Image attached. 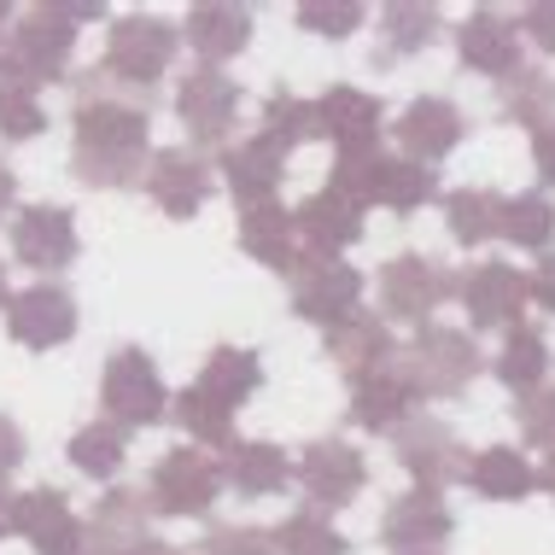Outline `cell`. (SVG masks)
Wrapping results in <instances>:
<instances>
[{
	"label": "cell",
	"mask_w": 555,
	"mask_h": 555,
	"mask_svg": "<svg viewBox=\"0 0 555 555\" xmlns=\"http://www.w3.org/2000/svg\"><path fill=\"white\" fill-rule=\"evenodd\" d=\"M433 199H439V176H433L427 164H415V158H392V153H386L374 205H386V211H398V217H415Z\"/></svg>",
	"instance_id": "d590c367"
},
{
	"label": "cell",
	"mask_w": 555,
	"mask_h": 555,
	"mask_svg": "<svg viewBox=\"0 0 555 555\" xmlns=\"http://www.w3.org/2000/svg\"><path fill=\"white\" fill-rule=\"evenodd\" d=\"M498 112L508 117V124H520V129H544L555 117V77L544 65H520L515 77L503 82Z\"/></svg>",
	"instance_id": "e575fe53"
},
{
	"label": "cell",
	"mask_w": 555,
	"mask_h": 555,
	"mask_svg": "<svg viewBox=\"0 0 555 555\" xmlns=\"http://www.w3.org/2000/svg\"><path fill=\"white\" fill-rule=\"evenodd\" d=\"M269 538H275V555H345L351 550L322 508H293L281 527H269Z\"/></svg>",
	"instance_id": "f35d334b"
},
{
	"label": "cell",
	"mask_w": 555,
	"mask_h": 555,
	"mask_svg": "<svg viewBox=\"0 0 555 555\" xmlns=\"http://www.w3.org/2000/svg\"><path fill=\"white\" fill-rule=\"evenodd\" d=\"M12 532L29 538L41 555L59 550V544H70V538L82 532V520H77V508H70V498L59 486H29L12 498Z\"/></svg>",
	"instance_id": "484cf974"
},
{
	"label": "cell",
	"mask_w": 555,
	"mask_h": 555,
	"mask_svg": "<svg viewBox=\"0 0 555 555\" xmlns=\"http://www.w3.org/2000/svg\"><path fill=\"white\" fill-rule=\"evenodd\" d=\"M153 527V503H146V486H117L94 503V515L82 520V544L94 555H134L146 544Z\"/></svg>",
	"instance_id": "d6986e66"
},
{
	"label": "cell",
	"mask_w": 555,
	"mask_h": 555,
	"mask_svg": "<svg viewBox=\"0 0 555 555\" xmlns=\"http://www.w3.org/2000/svg\"><path fill=\"white\" fill-rule=\"evenodd\" d=\"M532 170H538L544 188H555V117L544 129H532Z\"/></svg>",
	"instance_id": "681fc988"
},
{
	"label": "cell",
	"mask_w": 555,
	"mask_h": 555,
	"mask_svg": "<svg viewBox=\"0 0 555 555\" xmlns=\"http://www.w3.org/2000/svg\"><path fill=\"white\" fill-rule=\"evenodd\" d=\"M538 486H544L550 498H555V450H550V456H544V468H538Z\"/></svg>",
	"instance_id": "816d5d0a"
},
{
	"label": "cell",
	"mask_w": 555,
	"mask_h": 555,
	"mask_svg": "<svg viewBox=\"0 0 555 555\" xmlns=\"http://www.w3.org/2000/svg\"><path fill=\"white\" fill-rule=\"evenodd\" d=\"M65 456H70V468L88 474V479H117V474H124V462H129V433L100 415V422H88V427L70 433Z\"/></svg>",
	"instance_id": "836d02e7"
},
{
	"label": "cell",
	"mask_w": 555,
	"mask_h": 555,
	"mask_svg": "<svg viewBox=\"0 0 555 555\" xmlns=\"http://www.w3.org/2000/svg\"><path fill=\"white\" fill-rule=\"evenodd\" d=\"M176 48H182V29L153 18V12H124L106 36V59L100 70H112L117 82H134V88H153L164 70L176 65Z\"/></svg>",
	"instance_id": "9c48e42d"
},
{
	"label": "cell",
	"mask_w": 555,
	"mask_h": 555,
	"mask_svg": "<svg viewBox=\"0 0 555 555\" xmlns=\"http://www.w3.org/2000/svg\"><path fill=\"white\" fill-rule=\"evenodd\" d=\"M450 298H456V269H444L427 251H398V258L380 263V310L392 322L427 327Z\"/></svg>",
	"instance_id": "52a82bcc"
},
{
	"label": "cell",
	"mask_w": 555,
	"mask_h": 555,
	"mask_svg": "<svg viewBox=\"0 0 555 555\" xmlns=\"http://www.w3.org/2000/svg\"><path fill=\"white\" fill-rule=\"evenodd\" d=\"M363 269H351L345 258H322V251H298L287 263V298H293V317L334 327L351 310H363Z\"/></svg>",
	"instance_id": "8992f818"
},
{
	"label": "cell",
	"mask_w": 555,
	"mask_h": 555,
	"mask_svg": "<svg viewBox=\"0 0 555 555\" xmlns=\"http://www.w3.org/2000/svg\"><path fill=\"white\" fill-rule=\"evenodd\" d=\"M380 164H386L380 146H351V153L334 158V170H327L334 182H327V188H334L339 199H351V205H363V211H369L374 188H380Z\"/></svg>",
	"instance_id": "b9f144b4"
},
{
	"label": "cell",
	"mask_w": 555,
	"mask_h": 555,
	"mask_svg": "<svg viewBox=\"0 0 555 555\" xmlns=\"http://www.w3.org/2000/svg\"><path fill=\"white\" fill-rule=\"evenodd\" d=\"M380 124H386V106L369 88L334 82L327 94H317V141H334L339 153H351V146H380Z\"/></svg>",
	"instance_id": "44dd1931"
},
{
	"label": "cell",
	"mask_w": 555,
	"mask_h": 555,
	"mask_svg": "<svg viewBox=\"0 0 555 555\" xmlns=\"http://www.w3.org/2000/svg\"><path fill=\"white\" fill-rule=\"evenodd\" d=\"M77 298H70L59 281H36V287L7 298V334L24 345V351H59V345L77 339Z\"/></svg>",
	"instance_id": "5bb4252c"
},
{
	"label": "cell",
	"mask_w": 555,
	"mask_h": 555,
	"mask_svg": "<svg viewBox=\"0 0 555 555\" xmlns=\"http://www.w3.org/2000/svg\"><path fill=\"white\" fill-rule=\"evenodd\" d=\"M100 410H106V422H117L124 433L158 427L164 415H170V386H164L158 363L141 345H124V351L106 357V369H100Z\"/></svg>",
	"instance_id": "5b68a950"
},
{
	"label": "cell",
	"mask_w": 555,
	"mask_h": 555,
	"mask_svg": "<svg viewBox=\"0 0 555 555\" xmlns=\"http://www.w3.org/2000/svg\"><path fill=\"white\" fill-rule=\"evenodd\" d=\"M281 176H287V153L275 141H263V134H246L240 146H222V182H229L240 211L275 199Z\"/></svg>",
	"instance_id": "603a6c76"
},
{
	"label": "cell",
	"mask_w": 555,
	"mask_h": 555,
	"mask_svg": "<svg viewBox=\"0 0 555 555\" xmlns=\"http://www.w3.org/2000/svg\"><path fill=\"white\" fill-rule=\"evenodd\" d=\"M41 129H48V106H41V94L24 77H12V70L0 65V141L18 146V141H36Z\"/></svg>",
	"instance_id": "60d3db41"
},
{
	"label": "cell",
	"mask_w": 555,
	"mask_h": 555,
	"mask_svg": "<svg viewBox=\"0 0 555 555\" xmlns=\"http://www.w3.org/2000/svg\"><path fill=\"white\" fill-rule=\"evenodd\" d=\"M193 386H199L205 398H217L222 410H240V403L263 386V363H258V351H246V345H217V351L199 363V380Z\"/></svg>",
	"instance_id": "f546056e"
},
{
	"label": "cell",
	"mask_w": 555,
	"mask_h": 555,
	"mask_svg": "<svg viewBox=\"0 0 555 555\" xmlns=\"http://www.w3.org/2000/svg\"><path fill=\"white\" fill-rule=\"evenodd\" d=\"M12 199H18V176H12L7 164H0V217L12 211Z\"/></svg>",
	"instance_id": "f907efd6"
},
{
	"label": "cell",
	"mask_w": 555,
	"mask_h": 555,
	"mask_svg": "<svg viewBox=\"0 0 555 555\" xmlns=\"http://www.w3.org/2000/svg\"><path fill=\"white\" fill-rule=\"evenodd\" d=\"M222 486H234L240 498H275L293 486V456L269 439H234L222 450Z\"/></svg>",
	"instance_id": "d4e9b609"
},
{
	"label": "cell",
	"mask_w": 555,
	"mask_h": 555,
	"mask_svg": "<svg viewBox=\"0 0 555 555\" xmlns=\"http://www.w3.org/2000/svg\"><path fill=\"white\" fill-rule=\"evenodd\" d=\"M240 251L287 275V263L298 258V229H293V211H287V205H281V199L246 205V211H240Z\"/></svg>",
	"instance_id": "83f0119b"
},
{
	"label": "cell",
	"mask_w": 555,
	"mask_h": 555,
	"mask_svg": "<svg viewBox=\"0 0 555 555\" xmlns=\"http://www.w3.org/2000/svg\"><path fill=\"white\" fill-rule=\"evenodd\" d=\"M462 486H474L479 498H491V503H520L527 491H538V468L515 444H486L479 456H468Z\"/></svg>",
	"instance_id": "f1b7e54d"
},
{
	"label": "cell",
	"mask_w": 555,
	"mask_h": 555,
	"mask_svg": "<svg viewBox=\"0 0 555 555\" xmlns=\"http://www.w3.org/2000/svg\"><path fill=\"white\" fill-rule=\"evenodd\" d=\"M12 18H18V12H12L7 0H0V36H7V29H12Z\"/></svg>",
	"instance_id": "9f6ffc18"
},
{
	"label": "cell",
	"mask_w": 555,
	"mask_h": 555,
	"mask_svg": "<svg viewBox=\"0 0 555 555\" xmlns=\"http://www.w3.org/2000/svg\"><path fill=\"white\" fill-rule=\"evenodd\" d=\"M82 251V234H77V217L70 205H24L12 217V258L24 269H65L70 258Z\"/></svg>",
	"instance_id": "ac0fdd59"
},
{
	"label": "cell",
	"mask_w": 555,
	"mask_h": 555,
	"mask_svg": "<svg viewBox=\"0 0 555 555\" xmlns=\"http://www.w3.org/2000/svg\"><path fill=\"white\" fill-rule=\"evenodd\" d=\"M222 498V462L199 444H170L146 474V503L170 520H205Z\"/></svg>",
	"instance_id": "277c9868"
},
{
	"label": "cell",
	"mask_w": 555,
	"mask_h": 555,
	"mask_svg": "<svg viewBox=\"0 0 555 555\" xmlns=\"http://www.w3.org/2000/svg\"><path fill=\"white\" fill-rule=\"evenodd\" d=\"M503 199L508 193L498 188H456L444 193V229L456 246H491V240H503Z\"/></svg>",
	"instance_id": "4dcf8cb0"
},
{
	"label": "cell",
	"mask_w": 555,
	"mask_h": 555,
	"mask_svg": "<svg viewBox=\"0 0 555 555\" xmlns=\"http://www.w3.org/2000/svg\"><path fill=\"white\" fill-rule=\"evenodd\" d=\"M392 456H398V468L415 479V491H439L444 498V486H462L474 450L462 444L456 427L439 422V415H410V422L392 433Z\"/></svg>",
	"instance_id": "ba28073f"
},
{
	"label": "cell",
	"mask_w": 555,
	"mask_h": 555,
	"mask_svg": "<svg viewBox=\"0 0 555 555\" xmlns=\"http://www.w3.org/2000/svg\"><path fill=\"white\" fill-rule=\"evenodd\" d=\"M199 555H275V538H269V527H211L205 532Z\"/></svg>",
	"instance_id": "f6af8a7d"
},
{
	"label": "cell",
	"mask_w": 555,
	"mask_h": 555,
	"mask_svg": "<svg viewBox=\"0 0 555 555\" xmlns=\"http://www.w3.org/2000/svg\"><path fill=\"white\" fill-rule=\"evenodd\" d=\"M456 59H462V70H479V77H491V82H508L520 70V29L508 12L498 7H479L468 24L456 29Z\"/></svg>",
	"instance_id": "ffe728a7"
},
{
	"label": "cell",
	"mask_w": 555,
	"mask_h": 555,
	"mask_svg": "<svg viewBox=\"0 0 555 555\" xmlns=\"http://www.w3.org/2000/svg\"><path fill=\"white\" fill-rule=\"evenodd\" d=\"M170 415L182 422V433L199 450H229L234 444V410H222L217 398L199 392V386H182V392L170 398Z\"/></svg>",
	"instance_id": "8d00e7d4"
},
{
	"label": "cell",
	"mask_w": 555,
	"mask_h": 555,
	"mask_svg": "<svg viewBox=\"0 0 555 555\" xmlns=\"http://www.w3.org/2000/svg\"><path fill=\"white\" fill-rule=\"evenodd\" d=\"M176 117L188 124L193 141L188 146H222L240 117V82L229 70H211V65H193L182 82H176Z\"/></svg>",
	"instance_id": "4fadbf2b"
},
{
	"label": "cell",
	"mask_w": 555,
	"mask_h": 555,
	"mask_svg": "<svg viewBox=\"0 0 555 555\" xmlns=\"http://www.w3.org/2000/svg\"><path fill=\"white\" fill-rule=\"evenodd\" d=\"M398 380L410 386V398H462L468 386L479 380V369H486V357H479V345L468 327H450V322H427L415 327L410 345H398Z\"/></svg>",
	"instance_id": "7a4b0ae2"
},
{
	"label": "cell",
	"mask_w": 555,
	"mask_h": 555,
	"mask_svg": "<svg viewBox=\"0 0 555 555\" xmlns=\"http://www.w3.org/2000/svg\"><path fill=\"white\" fill-rule=\"evenodd\" d=\"M515 422H520V439L538 444V450H555V380L532 386V392L515 398Z\"/></svg>",
	"instance_id": "7bdbcfd3"
},
{
	"label": "cell",
	"mask_w": 555,
	"mask_h": 555,
	"mask_svg": "<svg viewBox=\"0 0 555 555\" xmlns=\"http://www.w3.org/2000/svg\"><path fill=\"white\" fill-rule=\"evenodd\" d=\"M7 298H12V293H7V263H0V310H7Z\"/></svg>",
	"instance_id": "6f0895ef"
},
{
	"label": "cell",
	"mask_w": 555,
	"mask_h": 555,
	"mask_svg": "<svg viewBox=\"0 0 555 555\" xmlns=\"http://www.w3.org/2000/svg\"><path fill=\"white\" fill-rule=\"evenodd\" d=\"M134 555H182V550H176V544H164V538H146V544L134 550Z\"/></svg>",
	"instance_id": "f5cc1de1"
},
{
	"label": "cell",
	"mask_w": 555,
	"mask_h": 555,
	"mask_svg": "<svg viewBox=\"0 0 555 555\" xmlns=\"http://www.w3.org/2000/svg\"><path fill=\"white\" fill-rule=\"evenodd\" d=\"M456 298L462 310H468L474 334H491V327H520V317H527L532 293H527V269H515L508 258H486L474 269H462L456 275Z\"/></svg>",
	"instance_id": "30bf717a"
},
{
	"label": "cell",
	"mask_w": 555,
	"mask_h": 555,
	"mask_svg": "<svg viewBox=\"0 0 555 555\" xmlns=\"http://www.w3.org/2000/svg\"><path fill=\"white\" fill-rule=\"evenodd\" d=\"M7 532H12V498L0 491V538H7Z\"/></svg>",
	"instance_id": "11a10c76"
},
{
	"label": "cell",
	"mask_w": 555,
	"mask_h": 555,
	"mask_svg": "<svg viewBox=\"0 0 555 555\" xmlns=\"http://www.w3.org/2000/svg\"><path fill=\"white\" fill-rule=\"evenodd\" d=\"M345 415H351L357 433H398L415 415V398H410V386L398 380V369H386V374H374V380L351 386V410Z\"/></svg>",
	"instance_id": "1f68e13d"
},
{
	"label": "cell",
	"mask_w": 555,
	"mask_h": 555,
	"mask_svg": "<svg viewBox=\"0 0 555 555\" xmlns=\"http://www.w3.org/2000/svg\"><path fill=\"white\" fill-rule=\"evenodd\" d=\"M515 29H520V41H532L538 53H555V0H532V7L515 18Z\"/></svg>",
	"instance_id": "bcb514c9"
},
{
	"label": "cell",
	"mask_w": 555,
	"mask_h": 555,
	"mask_svg": "<svg viewBox=\"0 0 555 555\" xmlns=\"http://www.w3.org/2000/svg\"><path fill=\"white\" fill-rule=\"evenodd\" d=\"M357 24H363V7H357V0H305V7H298V29L327 36V41L357 36Z\"/></svg>",
	"instance_id": "ee69618b"
},
{
	"label": "cell",
	"mask_w": 555,
	"mask_h": 555,
	"mask_svg": "<svg viewBox=\"0 0 555 555\" xmlns=\"http://www.w3.org/2000/svg\"><path fill=\"white\" fill-rule=\"evenodd\" d=\"M456 515L439 491H403L380 515V550L386 555H450Z\"/></svg>",
	"instance_id": "8fae6325"
},
{
	"label": "cell",
	"mask_w": 555,
	"mask_h": 555,
	"mask_svg": "<svg viewBox=\"0 0 555 555\" xmlns=\"http://www.w3.org/2000/svg\"><path fill=\"white\" fill-rule=\"evenodd\" d=\"M293 229L305 240V251H322V258H345V246H357L363 240V205L339 199L334 188H317L310 199L293 205Z\"/></svg>",
	"instance_id": "7402d4cb"
},
{
	"label": "cell",
	"mask_w": 555,
	"mask_h": 555,
	"mask_svg": "<svg viewBox=\"0 0 555 555\" xmlns=\"http://www.w3.org/2000/svg\"><path fill=\"white\" fill-rule=\"evenodd\" d=\"M392 141H398V158H415V164H427V170H433L439 158H450L462 141H468V117H462L456 100L422 94V100H410V106L398 112Z\"/></svg>",
	"instance_id": "9a60e30c"
},
{
	"label": "cell",
	"mask_w": 555,
	"mask_h": 555,
	"mask_svg": "<svg viewBox=\"0 0 555 555\" xmlns=\"http://www.w3.org/2000/svg\"><path fill=\"white\" fill-rule=\"evenodd\" d=\"M503 240H508V246H527V251H550V240H555V199L544 188L508 193V199H503Z\"/></svg>",
	"instance_id": "74e56055"
},
{
	"label": "cell",
	"mask_w": 555,
	"mask_h": 555,
	"mask_svg": "<svg viewBox=\"0 0 555 555\" xmlns=\"http://www.w3.org/2000/svg\"><path fill=\"white\" fill-rule=\"evenodd\" d=\"M263 141H275L281 153H293V146L317 141V100L293 94V88H275V94L263 100Z\"/></svg>",
	"instance_id": "ab89813d"
},
{
	"label": "cell",
	"mask_w": 555,
	"mask_h": 555,
	"mask_svg": "<svg viewBox=\"0 0 555 555\" xmlns=\"http://www.w3.org/2000/svg\"><path fill=\"white\" fill-rule=\"evenodd\" d=\"M48 555H94V550H88V544H82V532H77L70 544H59V550H48Z\"/></svg>",
	"instance_id": "db71d44e"
},
{
	"label": "cell",
	"mask_w": 555,
	"mask_h": 555,
	"mask_svg": "<svg viewBox=\"0 0 555 555\" xmlns=\"http://www.w3.org/2000/svg\"><path fill=\"white\" fill-rule=\"evenodd\" d=\"M491 374H498V380H503L515 398H520V392H532V386H544V380H550V339L538 334L532 322L508 327L498 363H491Z\"/></svg>",
	"instance_id": "d6a6232c"
},
{
	"label": "cell",
	"mask_w": 555,
	"mask_h": 555,
	"mask_svg": "<svg viewBox=\"0 0 555 555\" xmlns=\"http://www.w3.org/2000/svg\"><path fill=\"white\" fill-rule=\"evenodd\" d=\"M153 88L117 82L112 70L88 65L70 88V129H77V153H124V158H153L146 153V129H153Z\"/></svg>",
	"instance_id": "6da1fadb"
},
{
	"label": "cell",
	"mask_w": 555,
	"mask_h": 555,
	"mask_svg": "<svg viewBox=\"0 0 555 555\" xmlns=\"http://www.w3.org/2000/svg\"><path fill=\"white\" fill-rule=\"evenodd\" d=\"M322 351L351 386H363V380H374V374H386L398 363L392 327H386V317H369V310H351L345 322L322 327Z\"/></svg>",
	"instance_id": "2e32d148"
},
{
	"label": "cell",
	"mask_w": 555,
	"mask_h": 555,
	"mask_svg": "<svg viewBox=\"0 0 555 555\" xmlns=\"http://www.w3.org/2000/svg\"><path fill=\"white\" fill-rule=\"evenodd\" d=\"M70 53H77V24L59 7H24L12 18L7 41H0V65L12 77H24L41 94V82H59L70 70Z\"/></svg>",
	"instance_id": "3957f363"
},
{
	"label": "cell",
	"mask_w": 555,
	"mask_h": 555,
	"mask_svg": "<svg viewBox=\"0 0 555 555\" xmlns=\"http://www.w3.org/2000/svg\"><path fill=\"white\" fill-rule=\"evenodd\" d=\"M182 41H193V53L205 59L211 70H222L234 53L251 48V12L229 7V0H199L182 24Z\"/></svg>",
	"instance_id": "cb8c5ba5"
},
{
	"label": "cell",
	"mask_w": 555,
	"mask_h": 555,
	"mask_svg": "<svg viewBox=\"0 0 555 555\" xmlns=\"http://www.w3.org/2000/svg\"><path fill=\"white\" fill-rule=\"evenodd\" d=\"M527 293L555 317V251H538V269H527Z\"/></svg>",
	"instance_id": "7dc6e473"
},
{
	"label": "cell",
	"mask_w": 555,
	"mask_h": 555,
	"mask_svg": "<svg viewBox=\"0 0 555 555\" xmlns=\"http://www.w3.org/2000/svg\"><path fill=\"white\" fill-rule=\"evenodd\" d=\"M18 468H24V427L0 415V486H7V474H18Z\"/></svg>",
	"instance_id": "c3c4849f"
},
{
	"label": "cell",
	"mask_w": 555,
	"mask_h": 555,
	"mask_svg": "<svg viewBox=\"0 0 555 555\" xmlns=\"http://www.w3.org/2000/svg\"><path fill=\"white\" fill-rule=\"evenodd\" d=\"M293 479L305 486L310 508H322V515H327V508H345V503L363 498V486H369V462H363V450L345 444V439H317V444L298 450Z\"/></svg>",
	"instance_id": "7c38bea8"
},
{
	"label": "cell",
	"mask_w": 555,
	"mask_h": 555,
	"mask_svg": "<svg viewBox=\"0 0 555 555\" xmlns=\"http://www.w3.org/2000/svg\"><path fill=\"white\" fill-rule=\"evenodd\" d=\"M211 188H217V170L199 146H158L153 164H146V193H153V205L164 217L205 211Z\"/></svg>",
	"instance_id": "e0dca14e"
},
{
	"label": "cell",
	"mask_w": 555,
	"mask_h": 555,
	"mask_svg": "<svg viewBox=\"0 0 555 555\" xmlns=\"http://www.w3.org/2000/svg\"><path fill=\"white\" fill-rule=\"evenodd\" d=\"M444 12L433 0H398V7L380 12V48H374V70L398 65V59H415L439 41Z\"/></svg>",
	"instance_id": "4316f807"
}]
</instances>
